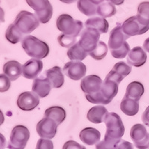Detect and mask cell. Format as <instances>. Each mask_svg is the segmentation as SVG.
I'll return each mask as SVG.
<instances>
[{
	"label": "cell",
	"mask_w": 149,
	"mask_h": 149,
	"mask_svg": "<svg viewBox=\"0 0 149 149\" xmlns=\"http://www.w3.org/2000/svg\"><path fill=\"white\" fill-rule=\"evenodd\" d=\"M22 46L26 54L32 58L43 59L49 54V46L46 42L31 35H28L22 40Z\"/></svg>",
	"instance_id": "obj_1"
},
{
	"label": "cell",
	"mask_w": 149,
	"mask_h": 149,
	"mask_svg": "<svg viewBox=\"0 0 149 149\" xmlns=\"http://www.w3.org/2000/svg\"><path fill=\"white\" fill-rule=\"evenodd\" d=\"M104 122L107 128L104 138L120 140L125 134V127L121 117L116 113H108Z\"/></svg>",
	"instance_id": "obj_2"
},
{
	"label": "cell",
	"mask_w": 149,
	"mask_h": 149,
	"mask_svg": "<svg viewBox=\"0 0 149 149\" xmlns=\"http://www.w3.org/2000/svg\"><path fill=\"white\" fill-rule=\"evenodd\" d=\"M56 26L63 34L77 37L83 29L81 21L75 20L69 14H61L56 21Z\"/></svg>",
	"instance_id": "obj_3"
},
{
	"label": "cell",
	"mask_w": 149,
	"mask_h": 149,
	"mask_svg": "<svg viewBox=\"0 0 149 149\" xmlns=\"http://www.w3.org/2000/svg\"><path fill=\"white\" fill-rule=\"evenodd\" d=\"M13 23L23 34H29L40 26V21L35 14L22 10L17 14Z\"/></svg>",
	"instance_id": "obj_4"
},
{
	"label": "cell",
	"mask_w": 149,
	"mask_h": 149,
	"mask_svg": "<svg viewBox=\"0 0 149 149\" xmlns=\"http://www.w3.org/2000/svg\"><path fill=\"white\" fill-rule=\"evenodd\" d=\"M29 138L30 132L26 126H15L10 134L8 148V149H24Z\"/></svg>",
	"instance_id": "obj_5"
},
{
	"label": "cell",
	"mask_w": 149,
	"mask_h": 149,
	"mask_svg": "<svg viewBox=\"0 0 149 149\" xmlns=\"http://www.w3.org/2000/svg\"><path fill=\"white\" fill-rule=\"evenodd\" d=\"M130 138L134 146L138 149H148L149 148V134L146 127L141 124H136L130 131Z\"/></svg>",
	"instance_id": "obj_6"
},
{
	"label": "cell",
	"mask_w": 149,
	"mask_h": 149,
	"mask_svg": "<svg viewBox=\"0 0 149 149\" xmlns=\"http://www.w3.org/2000/svg\"><path fill=\"white\" fill-rule=\"evenodd\" d=\"M100 34V32L96 29L86 28L81 34V39L78 42L86 52L90 53L96 48L99 42Z\"/></svg>",
	"instance_id": "obj_7"
},
{
	"label": "cell",
	"mask_w": 149,
	"mask_h": 149,
	"mask_svg": "<svg viewBox=\"0 0 149 149\" xmlns=\"http://www.w3.org/2000/svg\"><path fill=\"white\" fill-rule=\"evenodd\" d=\"M122 30L128 37L136 35H141L149 30V26H143L138 20L136 16H133L127 19L122 24Z\"/></svg>",
	"instance_id": "obj_8"
},
{
	"label": "cell",
	"mask_w": 149,
	"mask_h": 149,
	"mask_svg": "<svg viewBox=\"0 0 149 149\" xmlns=\"http://www.w3.org/2000/svg\"><path fill=\"white\" fill-rule=\"evenodd\" d=\"M37 132L41 138L51 139L55 136L58 125L51 118L44 117L37 125Z\"/></svg>",
	"instance_id": "obj_9"
},
{
	"label": "cell",
	"mask_w": 149,
	"mask_h": 149,
	"mask_svg": "<svg viewBox=\"0 0 149 149\" xmlns=\"http://www.w3.org/2000/svg\"><path fill=\"white\" fill-rule=\"evenodd\" d=\"M40 97L34 92H23L17 98V106L23 111H31L39 105Z\"/></svg>",
	"instance_id": "obj_10"
},
{
	"label": "cell",
	"mask_w": 149,
	"mask_h": 149,
	"mask_svg": "<svg viewBox=\"0 0 149 149\" xmlns=\"http://www.w3.org/2000/svg\"><path fill=\"white\" fill-rule=\"evenodd\" d=\"M63 70L66 76L73 81H79L85 76L86 73V67L84 63L77 61L66 63Z\"/></svg>",
	"instance_id": "obj_11"
},
{
	"label": "cell",
	"mask_w": 149,
	"mask_h": 149,
	"mask_svg": "<svg viewBox=\"0 0 149 149\" xmlns=\"http://www.w3.org/2000/svg\"><path fill=\"white\" fill-rule=\"evenodd\" d=\"M129 37L124 33L122 26L118 24V26L110 31V38L108 40V46L110 52L121 49L125 44L127 42L126 40Z\"/></svg>",
	"instance_id": "obj_12"
},
{
	"label": "cell",
	"mask_w": 149,
	"mask_h": 149,
	"mask_svg": "<svg viewBox=\"0 0 149 149\" xmlns=\"http://www.w3.org/2000/svg\"><path fill=\"white\" fill-rule=\"evenodd\" d=\"M102 78L96 74H90L82 79L81 82V89L85 94H93L100 91L102 88Z\"/></svg>",
	"instance_id": "obj_13"
},
{
	"label": "cell",
	"mask_w": 149,
	"mask_h": 149,
	"mask_svg": "<svg viewBox=\"0 0 149 149\" xmlns=\"http://www.w3.org/2000/svg\"><path fill=\"white\" fill-rule=\"evenodd\" d=\"M43 63L39 59L32 58L22 66V76L27 79H35L42 72Z\"/></svg>",
	"instance_id": "obj_14"
},
{
	"label": "cell",
	"mask_w": 149,
	"mask_h": 149,
	"mask_svg": "<svg viewBox=\"0 0 149 149\" xmlns=\"http://www.w3.org/2000/svg\"><path fill=\"white\" fill-rule=\"evenodd\" d=\"M131 70L132 68L130 65L124 61H120L114 65L111 71L107 74V76L120 84L122 80L130 74Z\"/></svg>",
	"instance_id": "obj_15"
},
{
	"label": "cell",
	"mask_w": 149,
	"mask_h": 149,
	"mask_svg": "<svg viewBox=\"0 0 149 149\" xmlns=\"http://www.w3.org/2000/svg\"><path fill=\"white\" fill-rule=\"evenodd\" d=\"M147 54L140 46H136L131 49L127 56V62L130 66L140 67L146 63Z\"/></svg>",
	"instance_id": "obj_16"
},
{
	"label": "cell",
	"mask_w": 149,
	"mask_h": 149,
	"mask_svg": "<svg viewBox=\"0 0 149 149\" xmlns=\"http://www.w3.org/2000/svg\"><path fill=\"white\" fill-rule=\"evenodd\" d=\"M79 137L84 144L87 146H93L99 142L101 134L94 127H86L80 132Z\"/></svg>",
	"instance_id": "obj_17"
},
{
	"label": "cell",
	"mask_w": 149,
	"mask_h": 149,
	"mask_svg": "<svg viewBox=\"0 0 149 149\" xmlns=\"http://www.w3.org/2000/svg\"><path fill=\"white\" fill-rule=\"evenodd\" d=\"M119 84L118 82L107 75L102 84L101 92L107 100L112 102L119 91Z\"/></svg>",
	"instance_id": "obj_18"
},
{
	"label": "cell",
	"mask_w": 149,
	"mask_h": 149,
	"mask_svg": "<svg viewBox=\"0 0 149 149\" xmlns=\"http://www.w3.org/2000/svg\"><path fill=\"white\" fill-rule=\"evenodd\" d=\"M46 77L51 83L52 88H61L64 84V75L61 68L54 66L46 72Z\"/></svg>",
	"instance_id": "obj_19"
},
{
	"label": "cell",
	"mask_w": 149,
	"mask_h": 149,
	"mask_svg": "<svg viewBox=\"0 0 149 149\" xmlns=\"http://www.w3.org/2000/svg\"><path fill=\"white\" fill-rule=\"evenodd\" d=\"M51 89V83L46 78H37L33 82L32 92L36 93L40 98H45L49 95Z\"/></svg>",
	"instance_id": "obj_20"
},
{
	"label": "cell",
	"mask_w": 149,
	"mask_h": 149,
	"mask_svg": "<svg viewBox=\"0 0 149 149\" xmlns=\"http://www.w3.org/2000/svg\"><path fill=\"white\" fill-rule=\"evenodd\" d=\"M3 72L11 81H14L22 74V66L18 61H10L3 66Z\"/></svg>",
	"instance_id": "obj_21"
},
{
	"label": "cell",
	"mask_w": 149,
	"mask_h": 149,
	"mask_svg": "<svg viewBox=\"0 0 149 149\" xmlns=\"http://www.w3.org/2000/svg\"><path fill=\"white\" fill-rule=\"evenodd\" d=\"M108 113L106 107L102 105H97L90 109L87 113V119L94 124H100L104 121L105 117Z\"/></svg>",
	"instance_id": "obj_22"
},
{
	"label": "cell",
	"mask_w": 149,
	"mask_h": 149,
	"mask_svg": "<svg viewBox=\"0 0 149 149\" xmlns=\"http://www.w3.org/2000/svg\"><path fill=\"white\" fill-rule=\"evenodd\" d=\"M86 28H91L98 30L100 34H106L108 31L109 23L105 18L95 17L88 19L85 22Z\"/></svg>",
	"instance_id": "obj_23"
},
{
	"label": "cell",
	"mask_w": 149,
	"mask_h": 149,
	"mask_svg": "<svg viewBox=\"0 0 149 149\" xmlns=\"http://www.w3.org/2000/svg\"><path fill=\"white\" fill-rule=\"evenodd\" d=\"M120 108L125 115L133 116L137 114L139 111V102L124 96L120 104Z\"/></svg>",
	"instance_id": "obj_24"
},
{
	"label": "cell",
	"mask_w": 149,
	"mask_h": 149,
	"mask_svg": "<svg viewBox=\"0 0 149 149\" xmlns=\"http://www.w3.org/2000/svg\"><path fill=\"white\" fill-rule=\"evenodd\" d=\"M144 86L139 81H133L128 84L125 96L139 102L144 93Z\"/></svg>",
	"instance_id": "obj_25"
},
{
	"label": "cell",
	"mask_w": 149,
	"mask_h": 149,
	"mask_svg": "<svg viewBox=\"0 0 149 149\" xmlns=\"http://www.w3.org/2000/svg\"><path fill=\"white\" fill-rule=\"evenodd\" d=\"M44 116L52 119L57 123V125H59L66 119V113L63 107L59 106H53L46 109Z\"/></svg>",
	"instance_id": "obj_26"
},
{
	"label": "cell",
	"mask_w": 149,
	"mask_h": 149,
	"mask_svg": "<svg viewBox=\"0 0 149 149\" xmlns=\"http://www.w3.org/2000/svg\"><path fill=\"white\" fill-rule=\"evenodd\" d=\"M88 53L83 49L79 42H76L70 48H69L67 51V56L71 61H81L86 58Z\"/></svg>",
	"instance_id": "obj_27"
},
{
	"label": "cell",
	"mask_w": 149,
	"mask_h": 149,
	"mask_svg": "<svg viewBox=\"0 0 149 149\" xmlns=\"http://www.w3.org/2000/svg\"><path fill=\"white\" fill-rule=\"evenodd\" d=\"M5 38L12 44H17L23 40V34L15 26L14 23L10 24L5 31Z\"/></svg>",
	"instance_id": "obj_28"
},
{
	"label": "cell",
	"mask_w": 149,
	"mask_h": 149,
	"mask_svg": "<svg viewBox=\"0 0 149 149\" xmlns=\"http://www.w3.org/2000/svg\"><path fill=\"white\" fill-rule=\"evenodd\" d=\"M77 6L82 14L88 17L95 15L97 13V7L90 0H78Z\"/></svg>",
	"instance_id": "obj_29"
},
{
	"label": "cell",
	"mask_w": 149,
	"mask_h": 149,
	"mask_svg": "<svg viewBox=\"0 0 149 149\" xmlns=\"http://www.w3.org/2000/svg\"><path fill=\"white\" fill-rule=\"evenodd\" d=\"M138 20L143 26H149V2H143L138 6L137 14Z\"/></svg>",
	"instance_id": "obj_30"
},
{
	"label": "cell",
	"mask_w": 149,
	"mask_h": 149,
	"mask_svg": "<svg viewBox=\"0 0 149 149\" xmlns=\"http://www.w3.org/2000/svg\"><path fill=\"white\" fill-rule=\"evenodd\" d=\"M116 13L115 5L110 2H104L97 7V14L103 18H108L114 16Z\"/></svg>",
	"instance_id": "obj_31"
},
{
	"label": "cell",
	"mask_w": 149,
	"mask_h": 149,
	"mask_svg": "<svg viewBox=\"0 0 149 149\" xmlns=\"http://www.w3.org/2000/svg\"><path fill=\"white\" fill-rule=\"evenodd\" d=\"M107 52H108V48H107V45L105 44V42L99 41L96 48L93 52L89 53V54L93 59L100 61V60L104 59L106 57Z\"/></svg>",
	"instance_id": "obj_32"
},
{
	"label": "cell",
	"mask_w": 149,
	"mask_h": 149,
	"mask_svg": "<svg viewBox=\"0 0 149 149\" xmlns=\"http://www.w3.org/2000/svg\"><path fill=\"white\" fill-rule=\"evenodd\" d=\"M28 5L33 8L35 13L42 12L51 6L49 0H26Z\"/></svg>",
	"instance_id": "obj_33"
},
{
	"label": "cell",
	"mask_w": 149,
	"mask_h": 149,
	"mask_svg": "<svg viewBox=\"0 0 149 149\" xmlns=\"http://www.w3.org/2000/svg\"><path fill=\"white\" fill-rule=\"evenodd\" d=\"M86 100L90 102V103L96 104H110V101L107 100V98L104 96L102 93L100 91L97 93H93V94H86Z\"/></svg>",
	"instance_id": "obj_34"
},
{
	"label": "cell",
	"mask_w": 149,
	"mask_h": 149,
	"mask_svg": "<svg viewBox=\"0 0 149 149\" xmlns=\"http://www.w3.org/2000/svg\"><path fill=\"white\" fill-rule=\"evenodd\" d=\"M120 140L117 139H108V138H104L103 141H101L96 144L95 148L96 149H116L117 146L120 142Z\"/></svg>",
	"instance_id": "obj_35"
},
{
	"label": "cell",
	"mask_w": 149,
	"mask_h": 149,
	"mask_svg": "<svg viewBox=\"0 0 149 149\" xmlns=\"http://www.w3.org/2000/svg\"><path fill=\"white\" fill-rule=\"evenodd\" d=\"M76 37H72V36L66 35V34H61L58 37V41L59 44L62 47L64 48H70L73 45L76 43Z\"/></svg>",
	"instance_id": "obj_36"
},
{
	"label": "cell",
	"mask_w": 149,
	"mask_h": 149,
	"mask_svg": "<svg viewBox=\"0 0 149 149\" xmlns=\"http://www.w3.org/2000/svg\"><path fill=\"white\" fill-rule=\"evenodd\" d=\"M52 14L53 8L52 5L50 7L48 8L47 9L43 10V11L39 12V13H35L36 17H37L40 22H41V23H46V22H49L51 19L52 17Z\"/></svg>",
	"instance_id": "obj_37"
},
{
	"label": "cell",
	"mask_w": 149,
	"mask_h": 149,
	"mask_svg": "<svg viewBox=\"0 0 149 149\" xmlns=\"http://www.w3.org/2000/svg\"><path fill=\"white\" fill-rule=\"evenodd\" d=\"M130 51V46L126 42L125 44L124 45L121 49H118V50H115V51H111V54L113 58H117V59H122V58H125V57H127Z\"/></svg>",
	"instance_id": "obj_38"
},
{
	"label": "cell",
	"mask_w": 149,
	"mask_h": 149,
	"mask_svg": "<svg viewBox=\"0 0 149 149\" xmlns=\"http://www.w3.org/2000/svg\"><path fill=\"white\" fill-rule=\"evenodd\" d=\"M10 79L5 74H0V92L5 93L10 87Z\"/></svg>",
	"instance_id": "obj_39"
},
{
	"label": "cell",
	"mask_w": 149,
	"mask_h": 149,
	"mask_svg": "<svg viewBox=\"0 0 149 149\" xmlns=\"http://www.w3.org/2000/svg\"><path fill=\"white\" fill-rule=\"evenodd\" d=\"M35 149H54V146L52 140L41 138L37 141Z\"/></svg>",
	"instance_id": "obj_40"
},
{
	"label": "cell",
	"mask_w": 149,
	"mask_h": 149,
	"mask_svg": "<svg viewBox=\"0 0 149 149\" xmlns=\"http://www.w3.org/2000/svg\"><path fill=\"white\" fill-rule=\"evenodd\" d=\"M62 149H86V148L75 141L69 140L65 142Z\"/></svg>",
	"instance_id": "obj_41"
},
{
	"label": "cell",
	"mask_w": 149,
	"mask_h": 149,
	"mask_svg": "<svg viewBox=\"0 0 149 149\" xmlns=\"http://www.w3.org/2000/svg\"><path fill=\"white\" fill-rule=\"evenodd\" d=\"M116 149H134V146L132 143L122 139L119 143Z\"/></svg>",
	"instance_id": "obj_42"
},
{
	"label": "cell",
	"mask_w": 149,
	"mask_h": 149,
	"mask_svg": "<svg viewBox=\"0 0 149 149\" xmlns=\"http://www.w3.org/2000/svg\"><path fill=\"white\" fill-rule=\"evenodd\" d=\"M142 122L146 125L149 127V106L146 108L144 113H142Z\"/></svg>",
	"instance_id": "obj_43"
},
{
	"label": "cell",
	"mask_w": 149,
	"mask_h": 149,
	"mask_svg": "<svg viewBox=\"0 0 149 149\" xmlns=\"http://www.w3.org/2000/svg\"><path fill=\"white\" fill-rule=\"evenodd\" d=\"M107 1L108 2H110V3L116 5H122V4H123L124 2H125V0H107Z\"/></svg>",
	"instance_id": "obj_44"
},
{
	"label": "cell",
	"mask_w": 149,
	"mask_h": 149,
	"mask_svg": "<svg viewBox=\"0 0 149 149\" xmlns=\"http://www.w3.org/2000/svg\"><path fill=\"white\" fill-rule=\"evenodd\" d=\"M143 49L145 51L149 53V37L145 40L144 43H143Z\"/></svg>",
	"instance_id": "obj_45"
},
{
	"label": "cell",
	"mask_w": 149,
	"mask_h": 149,
	"mask_svg": "<svg viewBox=\"0 0 149 149\" xmlns=\"http://www.w3.org/2000/svg\"><path fill=\"white\" fill-rule=\"evenodd\" d=\"M90 2H92V3H93L94 5H101L102 3H103V2L104 1V0H90Z\"/></svg>",
	"instance_id": "obj_46"
},
{
	"label": "cell",
	"mask_w": 149,
	"mask_h": 149,
	"mask_svg": "<svg viewBox=\"0 0 149 149\" xmlns=\"http://www.w3.org/2000/svg\"><path fill=\"white\" fill-rule=\"evenodd\" d=\"M61 2H63V3H66V4H71L74 2L76 0H60Z\"/></svg>",
	"instance_id": "obj_47"
}]
</instances>
